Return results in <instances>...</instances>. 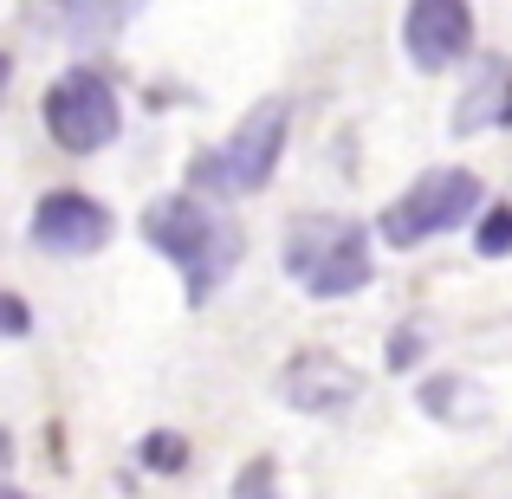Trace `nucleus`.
<instances>
[{
  "mask_svg": "<svg viewBox=\"0 0 512 499\" xmlns=\"http://www.w3.org/2000/svg\"><path fill=\"white\" fill-rule=\"evenodd\" d=\"M143 461H150V467H182L188 461L182 435H150V441H143Z\"/></svg>",
  "mask_w": 512,
  "mask_h": 499,
  "instance_id": "f8f14e48",
  "label": "nucleus"
},
{
  "mask_svg": "<svg viewBox=\"0 0 512 499\" xmlns=\"http://www.w3.org/2000/svg\"><path fill=\"white\" fill-rule=\"evenodd\" d=\"M506 124H512V59L480 52L461 104H454V137H480V130H506Z\"/></svg>",
  "mask_w": 512,
  "mask_h": 499,
  "instance_id": "1a4fd4ad",
  "label": "nucleus"
},
{
  "mask_svg": "<svg viewBox=\"0 0 512 499\" xmlns=\"http://www.w3.org/2000/svg\"><path fill=\"white\" fill-rule=\"evenodd\" d=\"M143 240L182 273L188 305H208L227 286V273L240 266V227L214 208V195L201 201V188L188 195H163L143 208Z\"/></svg>",
  "mask_w": 512,
  "mask_h": 499,
  "instance_id": "f257e3e1",
  "label": "nucleus"
},
{
  "mask_svg": "<svg viewBox=\"0 0 512 499\" xmlns=\"http://www.w3.org/2000/svg\"><path fill=\"white\" fill-rule=\"evenodd\" d=\"M286 273L299 279L312 299H350L370 286V240L350 214H299L286 227Z\"/></svg>",
  "mask_w": 512,
  "mask_h": 499,
  "instance_id": "7ed1b4c3",
  "label": "nucleus"
},
{
  "mask_svg": "<svg viewBox=\"0 0 512 499\" xmlns=\"http://www.w3.org/2000/svg\"><path fill=\"white\" fill-rule=\"evenodd\" d=\"M279 396L305 415H338L363 396V376L350 370L344 357H331V350H299V357L279 370Z\"/></svg>",
  "mask_w": 512,
  "mask_h": 499,
  "instance_id": "6e6552de",
  "label": "nucleus"
},
{
  "mask_svg": "<svg viewBox=\"0 0 512 499\" xmlns=\"http://www.w3.org/2000/svg\"><path fill=\"white\" fill-rule=\"evenodd\" d=\"M46 130L59 150L72 156H91L104 150V143H117V130H124V111H117V91L104 72H65L46 85Z\"/></svg>",
  "mask_w": 512,
  "mask_h": 499,
  "instance_id": "39448f33",
  "label": "nucleus"
},
{
  "mask_svg": "<svg viewBox=\"0 0 512 499\" xmlns=\"http://www.w3.org/2000/svg\"><path fill=\"white\" fill-rule=\"evenodd\" d=\"M474 208H480V182L467 169H428L409 195L383 208V240L409 253V247H422V240H435V234H454Z\"/></svg>",
  "mask_w": 512,
  "mask_h": 499,
  "instance_id": "20e7f679",
  "label": "nucleus"
},
{
  "mask_svg": "<svg viewBox=\"0 0 512 499\" xmlns=\"http://www.w3.org/2000/svg\"><path fill=\"white\" fill-rule=\"evenodd\" d=\"M474 46V7L467 0H409L402 13V52L415 72H448Z\"/></svg>",
  "mask_w": 512,
  "mask_h": 499,
  "instance_id": "423d86ee",
  "label": "nucleus"
},
{
  "mask_svg": "<svg viewBox=\"0 0 512 499\" xmlns=\"http://www.w3.org/2000/svg\"><path fill=\"white\" fill-rule=\"evenodd\" d=\"M52 13L72 39H111L143 13V0H52Z\"/></svg>",
  "mask_w": 512,
  "mask_h": 499,
  "instance_id": "9d476101",
  "label": "nucleus"
},
{
  "mask_svg": "<svg viewBox=\"0 0 512 499\" xmlns=\"http://www.w3.org/2000/svg\"><path fill=\"white\" fill-rule=\"evenodd\" d=\"M286 130H292V104H286V98L253 104V111L240 117V124L227 130V137L214 143V150H201V156H195L188 182H195L201 195H214V201L253 195V188L273 182L279 156H286Z\"/></svg>",
  "mask_w": 512,
  "mask_h": 499,
  "instance_id": "f03ea898",
  "label": "nucleus"
},
{
  "mask_svg": "<svg viewBox=\"0 0 512 499\" xmlns=\"http://www.w3.org/2000/svg\"><path fill=\"white\" fill-rule=\"evenodd\" d=\"M7 331H13V337L26 331V305H20V299H7Z\"/></svg>",
  "mask_w": 512,
  "mask_h": 499,
  "instance_id": "4468645a",
  "label": "nucleus"
},
{
  "mask_svg": "<svg viewBox=\"0 0 512 499\" xmlns=\"http://www.w3.org/2000/svg\"><path fill=\"white\" fill-rule=\"evenodd\" d=\"M474 247L487 253V260H506V253H512V208H487V221H480Z\"/></svg>",
  "mask_w": 512,
  "mask_h": 499,
  "instance_id": "9b49d317",
  "label": "nucleus"
},
{
  "mask_svg": "<svg viewBox=\"0 0 512 499\" xmlns=\"http://www.w3.org/2000/svg\"><path fill=\"white\" fill-rule=\"evenodd\" d=\"M104 240H111V214H104L91 195H78V188H52V195H39V208H33V247L39 253H65V260H78V253H98Z\"/></svg>",
  "mask_w": 512,
  "mask_h": 499,
  "instance_id": "0eeeda50",
  "label": "nucleus"
},
{
  "mask_svg": "<svg viewBox=\"0 0 512 499\" xmlns=\"http://www.w3.org/2000/svg\"><path fill=\"white\" fill-rule=\"evenodd\" d=\"M273 480H279V474H273V461H253L247 474L234 480V493H266V487H273Z\"/></svg>",
  "mask_w": 512,
  "mask_h": 499,
  "instance_id": "ddd939ff",
  "label": "nucleus"
}]
</instances>
